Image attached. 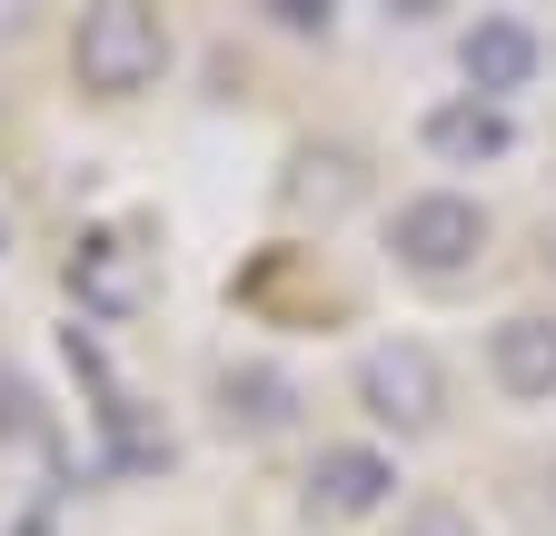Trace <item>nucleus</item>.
Here are the masks:
<instances>
[{
	"label": "nucleus",
	"mask_w": 556,
	"mask_h": 536,
	"mask_svg": "<svg viewBox=\"0 0 556 536\" xmlns=\"http://www.w3.org/2000/svg\"><path fill=\"white\" fill-rule=\"evenodd\" d=\"M348 189H358V159H348V150H308L299 179H289L299 209H348Z\"/></svg>",
	"instance_id": "nucleus-10"
},
{
	"label": "nucleus",
	"mask_w": 556,
	"mask_h": 536,
	"mask_svg": "<svg viewBox=\"0 0 556 536\" xmlns=\"http://www.w3.org/2000/svg\"><path fill=\"white\" fill-rule=\"evenodd\" d=\"M219 408H229V427L249 418V427H278V418H289V378H278V368H229L219 378Z\"/></svg>",
	"instance_id": "nucleus-9"
},
{
	"label": "nucleus",
	"mask_w": 556,
	"mask_h": 536,
	"mask_svg": "<svg viewBox=\"0 0 556 536\" xmlns=\"http://www.w3.org/2000/svg\"><path fill=\"white\" fill-rule=\"evenodd\" d=\"M268 21H278V30H299V40H308V30H328L338 11H328V0H268Z\"/></svg>",
	"instance_id": "nucleus-13"
},
{
	"label": "nucleus",
	"mask_w": 556,
	"mask_h": 536,
	"mask_svg": "<svg viewBox=\"0 0 556 536\" xmlns=\"http://www.w3.org/2000/svg\"><path fill=\"white\" fill-rule=\"evenodd\" d=\"M417 140H428V159H447V169H497L507 150H517V119L497 110V100H438L428 119H417Z\"/></svg>",
	"instance_id": "nucleus-8"
},
{
	"label": "nucleus",
	"mask_w": 556,
	"mask_h": 536,
	"mask_svg": "<svg viewBox=\"0 0 556 536\" xmlns=\"http://www.w3.org/2000/svg\"><path fill=\"white\" fill-rule=\"evenodd\" d=\"M486 378H497L507 397H527V408H556V318L546 308H517L486 328Z\"/></svg>",
	"instance_id": "nucleus-7"
},
{
	"label": "nucleus",
	"mask_w": 556,
	"mask_h": 536,
	"mask_svg": "<svg viewBox=\"0 0 556 536\" xmlns=\"http://www.w3.org/2000/svg\"><path fill=\"white\" fill-rule=\"evenodd\" d=\"M348 387H358V408L378 427H397V437H428L447 418V368H438V348H417V339H378Z\"/></svg>",
	"instance_id": "nucleus-3"
},
{
	"label": "nucleus",
	"mask_w": 556,
	"mask_h": 536,
	"mask_svg": "<svg viewBox=\"0 0 556 536\" xmlns=\"http://www.w3.org/2000/svg\"><path fill=\"white\" fill-rule=\"evenodd\" d=\"M60 279H70V298H80L90 318H139L150 308V258H139L119 229H90L80 248H70Z\"/></svg>",
	"instance_id": "nucleus-6"
},
{
	"label": "nucleus",
	"mask_w": 556,
	"mask_h": 536,
	"mask_svg": "<svg viewBox=\"0 0 556 536\" xmlns=\"http://www.w3.org/2000/svg\"><path fill=\"white\" fill-rule=\"evenodd\" d=\"M388 497H397V457H388V447H368V437L318 447V467H308V516H318V526H358V516H378Z\"/></svg>",
	"instance_id": "nucleus-4"
},
{
	"label": "nucleus",
	"mask_w": 556,
	"mask_h": 536,
	"mask_svg": "<svg viewBox=\"0 0 556 536\" xmlns=\"http://www.w3.org/2000/svg\"><path fill=\"white\" fill-rule=\"evenodd\" d=\"M397 536H477V516H467V507H447V497H417V507L397 516Z\"/></svg>",
	"instance_id": "nucleus-11"
},
{
	"label": "nucleus",
	"mask_w": 556,
	"mask_h": 536,
	"mask_svg": "<svg viewBox=\"0 0 556 536\" xmlns=\"http://www.w3.org/2000/svg\"><path fill=\"white\" fill-rule=\"evenodd\" d=\"M0 437H40V397L21 378H0Z\"/></svg>",
	"instance_id": "nucleus-12"
},
{
	"label": "nucleus",
	"mask_w": 556,
	"mask_h": 536,
	"mask_svg": "<svg viewBox=\"0 0 556 536\" xmlns=\"http://www.w3.org/2000/svg\"><path fill=\"white\" fill-rule=\"evenodd\" d=\"M388 248H397L407 279H467V268L486 258V209L467 189H417V199H397Z\"/></svg>",
	"instance_id": "nucleus-2"
},
{
	"label": "nucleus",
	"mask_w": 556,
	"mask_h": 536,
	"mask_svg": "<svg viewBox=\"0 0 556 536\" xmlns=\"http://www.w3.org/2000/svg\"><path fill=\"white\" fill-rule=\"evenodd\" d=\"M70 71H80V90H100V100L160 90V71H169V21L139 11V0H100V11H80V30H70Z\"/></svg>",
	"instance_id": "nucleus-1"
},
{
	"label": "nucleus",
	"mask_w": 556,
	"mask_h": 536,
	"mask_svg": "<svg viewBox=\"0 0 556 536\" xmlns=\"http://www.w3.org/2000/svg\"><path fill=\"white\" fill-rule=\"evenodd\" d=\"M457 71H467V100H517L536 71H546V40H536V21H517V11H486L467 40H457Z\"/></svg>",
	"instance_id": "nucleus-5"
},
{
	"label": "nucleus",
	"mask_w": 556,
	"mask_h": 536,
	"mask_svg": "<svg viewBox=\"0 0 556 536\" xmlns=\"http://www.w3.org/2000/svg\"><path fill=\"white\" fill-rule=\"evenodd\" d=\"M0 248H11V219H0Z\"/></svg>",
	"instance_id": "nucleus-14"
}]
</instances>
